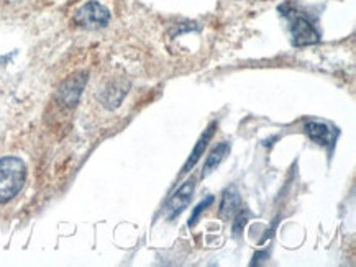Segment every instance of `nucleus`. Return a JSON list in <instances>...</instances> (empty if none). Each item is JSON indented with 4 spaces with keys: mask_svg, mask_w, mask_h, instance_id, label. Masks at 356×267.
Segmentation results:
<instances>
[{
    "mask_svg": "<svg viewBox=\"0 0 356 267\" xmlns=\"http://www.w3.org/2000/svg\"><path fill=\"white\" fill-rule=\"evenodd\" d=\"M241 203L240 198V192L235 185H230L223 190L222 193V202H220V215L223 218H230L234 216L236 212H238Z\"/></svg>",
    "mask_w": 356,
    "mask_h": 267,
    "instance_id": "obj_7",
    "label": "nucleus"
},
{
    "mask_svg": "<svg viewBox=\"0 0 356 267\" xmlns=\"http://www.w3.org/2000/svg\"><path fill=\"white\" fill-rule=\"evenodd\" d=\"M213 202H216V197H213V196H209L207 198H205V200H202L200 203H197V207L194 208L193 216H191V220H189V223H187V226H189V228H193V226H195V223H197L199 218H200V215H202L204 212L207 210V208L211 207Z\"/></svg>",
    "mask_w": 356,
    "mask_h": 267,
    "instance_id": "obj_9",
    "label": "nucleus"
},
{
    "mask_svg": "<svg viewBox=\"0 0 356 267\" xmlns=\"http://www.w3.org/2000/svg\"><path fill=\"white\" fill-rule=\"evenodd\" d=\"M26 182V166L17 156L0 160V205L10 202L22 192Z\"/></svg>",
    "mask_w": 356,
    "mask_h": 267,
    "instance_id": "obj_2",
    "label": "nucleus"
},
{
    "mask_svg": "<svg viewBox=\"0 0 356 267\" xmlns=\"http://www.w3.org/2000/svg\"><path fill=\"white\" fill-rule=\"evenodd\" d=\"M194 190H195V182L193 179H189L186 180V182L182 184L175 193H172V197L168 200V205H166L168 220L172 221L175 218H177V216H179L182 212L189 207L191 200H193Z\"/></svg>",
    "mask_w": 356,
    "mask_h": 267,
    "instance_id": "obj_4",
    "label": "nucleus"
},
{
    "mask_svg": "<svg viewBox=\"0 0 356 267\" xmlns=\"http://www.w3.org/2000/svg\"><path fill=\"white\" fill-rule=\"evenodd\" d=\"M228 151H230V143L228 141H222L220 144H217V146L212 149L211 156L207 157V161H205V164H204L202 178H207V175H211L213 171L217 169V166L220 164L223 160H225Z\"/></svg>",
    "mask_w": 356,
    "mask_h": 267,
    "instance_id": "obj_8",
    "label": "nucleus"
},
{
    "mask_svg": "<svg viewBox=\"0 0 356 267\" xmlns=\"http://www.w3.org/2000/svg\"><path fill=\"white\" fill-rule=\"evenodd\" d=\"M74 24L81 28H104L111 21V12L107 7H104L102 3H99L97 0H90V2L84 3L79 10L76 12Z\"/></svg>",
    "mask_w": 356,
    "mask_h": 267,
    "instance_id": "obj_3",
    "label": "nucleus"
},
{
    "mask_svg": "<svg viewBox=\"0 0 356 267\" xmlns=\"http://www.w3.org/2000/svg\"><path fill=\"white\" fill-rule=\"evenodd\" d=\"M305 133H307V137L312 139V141L321 144V146H327L332 149L335 146L340 131L339 128H335V126L323 123V121L312 120L305 123Z\"/></svg>",
    "mask_w": 356,
    "mask_h": 267,
    "instance_id": "obj_5",
    "label": "nucleus"
},
{
    "mask_svg": "<svg viewBox=\"0 0 356 267\" xmlns=\"http://www.w3.org/2000/svg\"><path fill=\"white\" fill-rule=\"evenodd\" d=\"M280 12L287 20V28H289L291 42L294 46L302 48L321 43L322 35L321 31L317 30V26L312 24V20H310L307 15H304V13L298 10V8L292 7L291 2L281 6Z\"/></svg>",
    "mask_w": 356,
    "mask_h": 267,
    "instance_id": "obj_1",
    "label": "nucleus"
},
{
    "mask_svg": "<svg viewBox=\"0 0 356 267\" xmlns=\"http://www.w3.org/2000/svg\"><path fill=\"white\" fill-rule=\"evenodd\" d=\"M216 130H217V121H212V123L207 126V130H204V133L200 135L197 144H195L194 151L191 153L189 160L186 161L184 167H182L181 175H184V174L189 173V171H193V167H194L195 164H197L199 160H200V156L204 155L205 148H207L209 143H211V139H212V137H213V133H216Z\"/></svg>",
    "mask_w": 356,
    "mask_h": 267,
    "instance_id": "obj_6",
    "label": "nucleus"
},
{
    "mask_svg": "<svg viewBox=\"0 0 356 267\" xmlns=\"http://www.w3.org/2000/svg\"><path fill=\"white\" fill-rule=\"evenodd\" d=\"M248 216H250V214L246 210L238 212V215L235 216V221H234V234H235V236H240V234L243 233V228H245L246 221H248Z\"/></svg>",
    "mask_w": 356,
    "mask_h": 267,
    "instance_id": "obj_10",
    "label": "nucleus"
}]
</instances>
